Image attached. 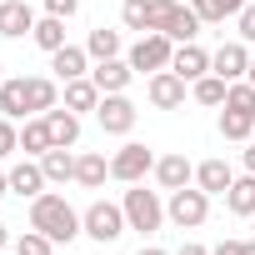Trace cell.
Returning a JSON list of instances; mask_svg holds the SVG:
<instances>
[{"label":"cell","mask_w":255,"mask_h":255,"mask_svg":"<svg viewBox=\"0 0 255 255\" xmlns=\"http://www.w3.org/2000/svg\"><path fill=\"white\" fill-rule=\"evenodd\" d=\"M30 225H35V230H45L55 245H70L75 235H85V225H80V210H75L65 195H50V190L30 200Z\"/></svg>","instance_id":"cell-1"},{"label":"cell","mask_w":255,"mask_h":255,"mask_svg":"<svg viewBox=\"0 0 255 255\" xmlns=\"http://www.w3.org/2000/svg\"><path fill=\"white\" fill-rule=\"evenodd\" d=\"M200 25H205V20H200L190 5H180V0H150V30L170 35L175 45L195 40V35H200Z\"/></svg>","instance_id":"cell-2"},{"label":"cell","mask_w":255,"mask_h":255,"mask_svg":"<svg viewBox=\"0 0 255 255\" xmlns=\"http://www.w3.org/2000/svg\"><path fill=\"white\" fill-rule=\"evenodd\" d=\"M80 225H85V235L100 240V245H110V240H120L125 230H130L125 205H110V200H90V205L80 210Z\"/></svg>","instance_id":"cell-3"},{"label":"cell","mask_w":255,"mask_h":255,"mask_svg":"<svg viewBox=\"0 0 255 255\" xmlns=\"http://www.w3.org/2000/svg\"><path fill=\"white\" fill-rule=\"evenodd\" d=\"M125 220H130V230H140V235H150V230H160V220H165V205H160V195L155 190H145L140 180L125 190Z\"/></svg>","instance_id":"cell-4"},{"label":"cell","mask_w":255,"mask_h":255,"mask_svg":"<svg viewBox=\"0 0 255 255\" xmlns=\"http://www.w3.org/2000/svg\"><path fill=\"white\" fill-rule=\"evenodd\" d=\"M125 60H130L135 70H170V60H175V40L170 35H160V30H145L135 45H130V55H125Z\"/></svg>","instance_id":"cell-5"},{"label":"cell","mask_w":255,"mask_h":255,"mask_svg":"<svg viewBox=\"0 0 255 255\" xmlns=\"http://www.w3.org/2000/svg\"><path fill=\"white\" fill-rule=\"evenodd\" d=\"M165 215H170V225H180V230H195V225H205V215H210V195H205L200 185L170 190V205H165Z\"/></svg>","instance_id":"cell-6"},{"label":"cell","mask_w":255,"mask_h":255,"mask_svg":"<svg viewBox=\"0 0 255 255\" xmlns=\"http://www.w3.org/2000/svg\"><path fill=\"white\" fill-rule=\"evenodd\" d=\"M155 170V155H150V145H140V140H130V145H120L115 155H110V175L115 180H125V185H135V180H145Z\"/></svg>","instance_id":"cell-7"},{"label":"cell","mask_w":255,"mask_h":255,"mask_svg":"<svg viewBox=\"0 0 255 255\" xmlns=\"http://www.w3.org/2000/svg\"><path fill=\"white\" fill-rule=\"evenodd\" d=\"M95 120H100L105 135H130V130H135V105L125 100V90H120V95H100Z\"/></svg>","instance_id":"cell-8"},{"label":"cell","mask_w":255,"mask_h":255,"mask_svg":"<svg viewBox=\"0 0 255 255\" xmlns=\"http://www.w3.org/2000/svg\"><path fill=\"white\" fill-rule=\"evenodd\" d=\"M185 85H190V80H180L175 70H155L150 85H145V95H150L155 110H180V105H185Z\"/></svg>","instance_id":"cell-9"},{"label":"cell","mask_w":255,"mask_h":255,"mask_svg":"<svg viewBox=\"0 0 255 255\" xmlns=\"http://www.w3.org/2000/svg\"><path fill=\"white\" fill-rule=\"evenodd\" d=\"M210 70H215L220 80H245V75H250V50H245V40H225V45L210 55Z\"/></svg>","instance_id":"cell-10"},{"label":"cell","mask_w":255,"mask_h":255,"mask_svg":"<svg viewBox=\"0 0 255 255\" xmlns=\"http://www.w3.org/2000/svg\"><path fill=\"white\" fill-rule=\"evenodd\" d=\"M90 80L100 85V95H120L125 85L135 80V65H130V60H120V55H110V60H95Z\"/></svg>","instance_id":"cell-11"},{"label":"cell","mask_w":255,"mask_h":255,"mask_svg":"<svg viewBox=\"0 0 255 255\" xmlns=\"http://www.w3.org/2000/svg\"><path fill=\"white\" fill-rule=\"evenodd\" d=\"M155 180H160V190H185L190 180H195V165L180 155V150H170V155H155V170H150Z\"/></svg>","instance_id":"cell-12"},{"label":"cell","mask_w":255,"mask_h":255,"mask_svg":"<svg viewBox=\"0 0 255 255\" xmlns=\"http://www.w3.org/2000/svg\"><path fill=\"white\" fill-rule=\"evenodd\" d=\"M35 30V10L25 5V0H0V35L5 40H20Z\"/></svg>","instance_id":"cell-13"},{"label":"cell","mask_w":255,"mask_h":255,"mask_svg":"<svg viewBox=\"0 0 255 255\" xmlns=\"http://www.w3.org/2000/svg\"><path fill=\"white\" fill-rule=\"evenodd\" d=\"M45 170H40V160H20V165H10V195H20V200H35V195H45Z\"/></svg>","instance_id":"cell-14"},{"label":"cell","mask_w":255,"mask_h":255,"mask_svg":"<svg viewBox=\"0 0 255 255\" xmlns=\"http://www.w3.org/2000/svg\"><path fill=\"white\" fill-rule=\"evenodd\" d=\"M170 70L180 75V80H200V75H210V55L195 45V40H185V45H175V60H170Z\"/></svg>","instance_id":"cell-15"},{"label":"cell","mask_w":255,"mask_h":255,"mask_svg":"<svg viewBox=\"0 0 255 255\" xmlns=\"http://www.w3.org/2000/svg\"><path fill=\"white\" fill-rule=\"evenodd\" d=\"M50 70H55L60 85H65V80H80V75H90V50H80V45H60V50L50 55Z\"/></svg>","instance_id":"cell-16"},{"label":"cell","mask_w":255,"mask_h":255,"mask_svg":"<svg viewBox=\"0 0 255 255\" xmlns=\"http://www.w3.org/2000/svg\"><path fill=\"white\" fill-rule=\"evenodd\" d=\"M25 100H30V115H45V110L60 105V85L50 75H30L25 80Z\"/></svg>","instance_id":"cell-17"},{"label":"cell","mask_w":255,"mask_h":255,"mask_svg":"<svg viewBox=\"0 0 255 255\" xmlns=\"http://www.w3.org/2000/svg\"><path fill=\"white\" fill-rule=\"evenodd\" d=\"M105 175H110V160H105L100 150H85V155H75V185H85V190H100V185H105Z\"/></svg>","instance_id":"cell-18"},{"label":"cell","mask_w":255,"mask_h":255,"mask_svg":"<svg viewBox=\"0 0 255 255\" xmlns=\"http://www.w3.org/2000/svg\"><path fill=\"white\" fill-rule=\"evenodd\" d=\"M230 180H235V170H230L225 160H200V165H195V185H200L205 195H225Z\"/></svg>","instance_id":"cell-19"},{"label":"cell","mask_w":255,"mask_h":255,"mask_svg":"<svg viewBox=\"0 0 255 255\" xmlns=\"http://www.w3.org/2000/svg\"><path fill=\"white\" fill-rule=\"evenodd\" d=\"M45 125H50V140L65 145V150L80 140V115H75V110H60V105H55V110H45Z\"/></svg>","instance_id":"cell-20"},{"label":"cell","mask_w":255,"mask_h":255,"mask_svg":"<svg viewBox=\"0 0 255 255\" xmlns=\"http://www.w3.org/2000/svg\"><path fill=\"white\" fill-rule=\"evenodd\" d=\"M40 170H45L50 185H65V180H75V155H70L65 145H50V150L40 155Z\"/></svg>","instance_id":"cell-21"},{"label":"cell","mask_w":255,"mask_h":255,"mask_svg":"<svg viewBox=\"0 0 255 255\" xmlns=\"http://www.w3.org/2000/svg\"><path fill=\"white\" fill-rule=\"evenodd\" d=\"M100 105V85L90 80V75H80V80H65V110H95Z\"/></svg>","instance_id":"cell-22"},{"label":"cell","mask_w":255,"mask_h":255,"mask_svg":"<svg viewBox=\"0 0 255 255\" xmlns=\"http://www.w3.org/2000/svg\"><path fill=\"white\" fill-rule=\"evenodd\" d=\"M225 205H230L235 215H245V220L255 215V175H250V170L230 180V190H225Z\"/></svg>","instance_id":"cell-23"},{"label":"cell","mask_w":255,"mask_h":255,"mask_svg":"<svg viewBox=\"0 0 255 255\" xmlns=\"http://www.w3.org/2000/svg\"><path fill=\"white\" fill-rule=\"evenodd\" d=\"M0 115H10V120H25V115H30L25 75H20V80H10V75H5V85H0Z\"/></svg>","instance_id":"cell-24"},{"label":"cell","mask_w":255,"mask_h":255,"mask_svg":"<svg viewBox=\"0 0 255 255\" xmlns=\"http://www.w3.org/2000/svg\"><path fill=\"white\" fill-rule=\"evenodd\" d=\"M50 145H55V140H50V125H45V115H35V120H25V130H20V150L40 160V155H45Z\"/></svg>","instance_id":"cell-25"},{"label":"cell","mask_w":255,"mask_h":255,"mask_svg":"<svg viewBox=\"0 0 255 255\" xmlns=\"http://www.w3.org/2000/svg\"><path fill=\"white\" fill-rule=\"evenodd\" d=\"M245 5H250V0H190V10H195L205 25H220L225 15H240Z\"/></svg>","instance_id":"cell-26"},{"label":"cell","mask_w":255,"mask_h":255,"mask_svg":"<svg viewBox=\"0 0 255 255\" xmlns=\"http://www.w3.org/2000/svg\"><path fill=\"white\" fill-rule=\"evenodd\" d=\"M30 40H35L40 50H50V55H55L60 45H70V40H65V20H60V15H45V20H35Z\"/></svg>","instance_id":"cell-27"},{"label":"cell","mask_w":255,"mask_h":255,"mask_svg":"<svg viewBox=\"0 0 255 255\" xmlns=\"http://www.w3.org/2000/svg\"><path fill=\"white\" fill-rule=\"evenodd\" d=\"M190 95H195L200 105H225V95H230V80H220V75L210 70V75H200V80L190 85Z\"/></svg>","instance_id":"cell-28"},{"label":"cell","mask_w":255,"mask_h":255,"mask_svg":"<svg viewBox=\"0 0 255 255\" xmlns=\"http://www.w3.org/2000/svg\"><path fill=\"white\" fill-rule=\"evenodd\" d=\"M85 50H90L95 60H110V55H120V30H105V25H95V30L85 35Z\"/></svg>","instance_id":"cell-29"},{"label":"cell","mask_w":255,"mask_h":255,"mask_svg":"<svg viewBox=\"0 0 255 255\" xmlns=\"http://www.w3.org/2000/svg\"><path fill=\"white\" fill-rule=\"evenodd\" d=\"M250 130H255V115H240V110H220V135L225 140H250Z\"/></svg>","instance_id":"cell-30"},{"label":"cell","mask_w":255,"mask_h":255,"mask_svg":"<svg viewBox=\"0 0 255 255\" xmlns=\"http://www.w3.org/2000/svg\"><path fill=\"white\" fill-rule=\"evenodd\" d=\"M15 255H55V240H50L45 230H35V225H30V230L15 240Z\"/></svg>","instance_id":"cell-31"},{"label":"cell","mask_w":255,"mask_h":255,"mask_svg":"<svg viewBox=\"0 0 255 255\" xmlns=\"http://www.w3.org/2000/svg\"><path fill=\"white\" fill-rule=\"evenodd\" d=\"M120 20L145 35V30H150V0H125V5H120Z\"/></svg>","instance_id":"cell-32"},{"label":"cell","mask_w":255,"mask_h":255,"mask_svg":"<svg viewBox=\"0 0 255 255\" xmlns=\"http://www.w3.org/2000/svg\"><path fill=\"white\" fill-rule=\"evenodd\" d=\"M225 105H230V110H240V115H255V85H250V80H230Z\"/></svg>","instance_id":"cell-33"},{"label":"cell","mask_w":255,"mask_h":255,"mask_svg":"<svg viewBox=\"0 0 255 255\" xmlns=\"http://www.w3.org/2000/svg\"><path fill=\"white\" fill-rule=\"evenodd\" d=\"M10 150H20V130L10 115H0V155H10Z\"/></svg>","instance_id":"cell-34"},{"label":"cell","mask_w":255,"mask_h":255,"mask_svg":"<svg viewBox=\"0 0 255 255\" xmlns=\"http://www.w3.org/2000/svg\"><path fill=\"white\" fill-rule=\"evenodd\" d=\"M235 25H240V40H245V45H255V0L235 15Z\"/></svg>","instance_id":"cell-35"},{"label":"cell","mask_w":255,"mask_h":255,"mask_svg":"<svg viewBox=\"0 0 255 255\" xmlns=\"http://www.w3.org/2000/svg\"><path fill=\"white\" fill-rule=\"evenodd\" d=\"M80 10V0H45V15H60V20H70Z\"/></svg>","instance_id":"cell-36"},{"label":"cell","mask_w":255,"mask_h":255,"mask_svg":"<svg viewBox=\"0 0 255 255\" xmlns=\"http://www.w3.org/2000/svg\"><path fill=\"white\" fill-rule=\"evenodd\" d=\"M210 255H245V240H220Z\"/></svg>","instance_id":"cell-37"},{"label":"cell","mask_w":255,"mask_h":255,"mask_svg":"<svg viewBox=\"0 0 255 255\" xmlns=\"http://www.w3.org/2000/svg\"><path fill=\"white\" fill-rule=\"evenodd\" d=\"M175 255H210V250H205V245H195V240H185V245H180Z\"/></svg>","instance_id":"cell-38"},{"label":"cell","mask_w":255,"mask_h":255,"mask_svg":"<svg viewBox=\"0 0 255 255\" xmlns=\"http://www.w3.org/2000/svg\"><path fill=\"white\" fill-rule=\"evenodd\" d=\"M245 170H250V175H255V140H250V145H245Z\"/></svg>","instance_id":"cell-39"},{"label":"cell","mask_w":255,"mask_h":255,"mask_svg":"<svg viewBox=\"0 0 255 255\" xmlns=\"http://www.w3.org/2000/svg\"><path fill=\"white\" fill-rule=\"evenodd\" d=\"M135 255H170V250H160V245H140Z\"/></svg>","instance_id":"cell-40"},{"label":"cell","mask_w":255,"mask_h":255,"mask_svg":"<svg viewBox=\"0 0 255 255\" xmlns=\"http://www.w3.org/2000/svg\"><path fill=\"white\" fill-rule=\"evenodd\" d=\"M0 195H10V170H0Z\"/></svg>","instance_id":"cell-41"},{"label":"cell","mask_w":255,"mask_h":255,"mask_svg":"<svg viewBox=\"0 0 255 255\" xmlns=\"http://www.w3.org/2000/svg\"><path fill=\"white\" fill-rule=\"evenodd\" d=\"M5 240H10V230H5V220H0V250H5Z\"/></svg>","instance_id":"cell-42"},{"label":"cell","mask_w":255,"mask_h":255,"mask_svg":"<svg viewBox=\"0 0 255 255\" xmlns=\"http://www.w3.org/2000/svg\"><path fill=\"white\" fill-rule=\"evenodd\" d=\"M245 255H255V235H250V240H245Z\"/></svg>","instance_id":"cell-43"},{"label":"cell","mask_w":255,"mask_h":255,"mask_svg":"<svg viewBox=\"0 0 255 255\" xmlns=\"http://www.w3.org/2000/svg\"><path fill=\"white\" fill-rule=\"evenodd\" d=\"M245 80H250V85H255V60H250V75H245Z\"/></svg>","instance_id":"cell-44"},{"label":"cell","mask_w":255,"mask_h":255,"mask_svg":"<svg viewBox=\"0 0 255 255\" xmlns=\"http://www.w3.org/2000/svg\"><path fill=\"white\" fill-rule=\"evenodd\" d=\"M0 85H5V70H0Z\"/></svg>","instance_id":"cell-45"},{"label":"cell","mask_w":255,"mask_h":255,"mask_svg":"<svg viewBox=\"0 0 255 255\" xmlns=\"http://www.w3.org/2000/svg\"><path fill=\"white\" fill-rule=\"evenodd\" d=\"M250 230H255V215H250Z\"/></svg>","instance_id":"cell-46"}]
</instances>
